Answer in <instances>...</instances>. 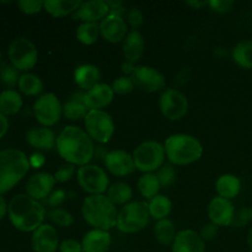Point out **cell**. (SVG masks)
<instances>
[{
    "mask_svg": "<svg viewBox=\"0 0 252 252\" xmlns=\"http://www.w3.org/2000/svg\"><path fill=\"white\" fill-rule=\"evenodd\" d=\"M19 90L27 96H41L43 93L44 84L38 75L32 73H25L20 76Z\"/></svg>",
    "mask_w": 252,
    "mask_h": 252,
    "instance_id": "32",
    "label": "cell"
},
{
    "mask_svg": "<svg viewBox=\"0 0 252 252\" xmlns=\"http://www.w3.org/2000/svg\"><path fill=\"white\" fill-rule=\"evenodd\" d=\"M33 115L43 127L57 125L63 115V105L53 93L42 94L33 103Z\"/></svg>",
    "mask_w": 252,
    "mask_h": 252,
    "instance_id": "11",
    "label": "cell"
},
{
    "mask_svg": "<svg viewBox=\"0 0 252 252\" xmlns=\"http://www.w3.org/2000/svg\"><path fill=\"white\" fill-rule=\"evenodd\" d=\"M7 208H9V204L6 203L2 194H0V220L4 219V217L7 214Z\"/></svg>",
    "mask_w": 252,
    "mask_h": 252,
    "instance_id": "53",
    "label": "cell"
},
{
    "mask_svg": "<svg viewBox=\"0 0 252 252\" xmlns=\"http://www.w3.org/2000/svg\"><path fill=\"white\" fill-rule=\"evenodd\" d=\"M216 191L219 197L225 199H233L239 196L241 191V181L233 174H224L217 180Z\"/></svg>",
    "mask_w": 252,
    "mask_h": 252,
    "instance_id": "27",
    "label": "cell"
},
{
    "mask_svg": "<svg viewBox=\"0 0 252 252\" xmlns=\"http://www.w3.org/2000/svg\"><path fill=\"white\" fill-rule=\"evenodd\" d=\"M20 70H17L14 65L7 63L0 64V81L7 89H12L19 85L20 80Z\"/></svg>",
    "mask_w": 252,
    "mask_h": 252,
    "instance_id": "37",
    "label": "cell"
},
{
    "mask_svg": "<svg viewBox=\"0 0 252 252\" xmlns=\"http://www.w3.org/2000/svg\"><path fill=\"white\" fill-rule=\"evenodd\" d=\"M103 162H105L107 171L117 177L127 176L135 170L132 154L122 149L108 152L103 159Z\"/></svg>",
    "mask_w": 252,
    "mask_h": 252,
    "instance_id": "14",
    "label": "cell"
},
{
    "mask_svg": "<svg viewBox=\"0 0 252 252\" xmlns=\"http://www.w3.org/2000/svg\"><path fill=\"white\" fill-rule=\"evenodd\" d=\"M56 148L64 161L74 166L88 165L95 155L94 140L85 129L76 126H68L59 133Z\"/></svg>",
    "mask_w": 252,
    "mask_h": 252,
    "instance_id": "1",
    "label": "cell"
},
{
    "mask_svg": "<svg viewBox=\"0 0 252 252\" xmlns=\"http://www.w3.org/2000/svg\"><path fill=\"white\" fill-rule=\"evenodd\" d=\"M85 132L89 137L100 144H106L115 133L112 116L103 110H90L84 118Z\"/></svg>",
    "mask_w": 252,
    "mask_h": 252,
    "instance_id": "8",
    "label": "cell"
},
{
    "mask_svg": "<svg viewBox=\"0 0 252 252\" xmlns=\"http://www.w3.org/2000/svg\"><path fill=\"white\" fill-rule=\"evenodd\" d=\"M157 177L160 182V186L167 187L172 186V185L176 182V170H175L174 165L167 162V164H164L157 172Z\"/></svg>",
    "mask_w": 252,
    "mask_h": 252,
    "instance_id": "39",
    "label": "cell"
},
{
    "mask_svg": "<svg viewBox=\"0 0 252 252\" xmlns=\"http://www.w3.org/2000/svg\"><path fill=\"white\" fill-rule=\"evenodd\" d=\"M66 198V193L64 189H54L48 197L43 201L44 206L51 207L52 209L54 208H59V206L64 203Z\"/></svg>",
    "mask_w": 252,
    "mask_h": 252,
    "instance_id": "44",
    "label": "cell"
},
{
    "mask_svg": "<svg viewBox=\"0 0 252 252\" xmlns=\"http://www.w3.org/2000/svg\"><path fill=\"white\" fill-rule=\"evenodd\" d=\"M7 54L11 65L20 71L30 70L38 61V51L36 46L26 37H16L12 39Z\"/></svg>",
    "mask_w": 252,
    "mask_h": 252,
    "instance_id": "9",
    "label": "cell"
},
{
    "mask_svg": "<svg viewBox=\"0 0 252 252\" xmlns=\"http://www.w3.org/2000/svg\"><path fill=\"white\" fill-rule=\"evenodd\" d=\"M135 169L143 174H153L165 164L164 144L155 140H147L138 145L132 154Z\"/></svg>",
    "mask_w": 252,
    "mask_h": 252,
    "instance_id": "7",
    "label": "cell"
},
{
    "mask_svg": "<svg viewBox=\"0 0 252 252\" xmlns=\"http://www.w3.org/2000/svg\"><path fill=\"white\" fill-rule=\"evenodd\" d=\"M100 33L105 41L110 43H120L128 34L127 22L125 17L108 14L100 22Z\"/></svg>",
    "mask_w": 252,
    "mask_h": 252,
    "instance_id": "18",
    "label": "cell"
},
{
    "mask_svg": "<svg viewBox=\"0 0 252 252\" xmlns=\"http://www.w3.org/2000/svg\"><path fill=\"white\" fill-rule=\"evenodd\" d=\"M218 229L219 226L216 225L214 223H208L206 224V225L202 226L201 231H199V235L203 239L204 243H206V241H212L217 238V235H218Z\"/></svg>",
    "mask_w": 252,
    "mask_h": 252,
    "instance_id": "47",
    "label": "cell"
},
{
    "mask_svg": "<svg viewBox=\"0 0 252 252\" xmlns=\"http://www.w3.org/2000/svg\"><path fill=\"white\" fill-rule=\"evenodd\" d=\"M235 208L231 201L223 197H214L208 204V217L211 223L218 226H230L233 223Z\"/></svg>",
    "mask_w": 252,
    "mask_h": 252,
    "instance_id": "17",
    "label": "cell"
},
{
    "mask_svg": "<svg viewBox=\"0 0 252 252\" xmlns=\"http://www.w3.org/2000/svg\"><path fill=\"white\" fill-rule=\"evenodd\" d=\"M233 61L243 69H252V41L239 42L231 52Z\"/></svg>",
    "mask_w": 252,
    "mask_h": 252,
    "instance_id": "35",
    "label": "cell"
},
{
    "mask_svg": "<svg viewBox=\"0 0 252 252\" xmlns=\"http://www.w3.org/2000/svg\"><path fill=\"white\" fill-rule=\"evenodd\" d=\"M115 97L112 86L105 83H98L90 90L85 91V105L89 110H102L107 107Z\"/></svg>",
    "mask_w": 252,
    "mask_h": 252,
    "instance_id": "21",
    "label": "cell"
},
{
    "mask_svg": "<svg viewBox=\"0 0 252 252\" xmlns=\"http://www.w3.org/2000/svg\"><path fill=\"white\" fill-rule=\"evenodd\" d=\"M148 208H149L150 218H154L155 220L159 221L162 219H167V217L171 213L172 203L169 197L164 194H158L157 197L150 199Z\"/></svg>",
    "mask_w": 252,
    "mask_h": 252,
    "instance_id": "31",
    "label": "cell"
},
{
    "mask_svg": "<svg viewBox=\"0 0 252 252\" xmlns=\"http://www.w3.org/2000/svg\"><path fill=\"white\" fill-rule=\"evenodd\" d=\"M107 198L115 206H126L133 198V189L127 182H116L107 189Z\"/></svg>",
    "mask_w": 252,
    "mask_h": 252,
    "instance_id": "30",
    "label": "cell"
},
{
    "mask_svg": "<svg viewBox=\"0 0 252 252\" xmlns=\"http://www.w3.org/2000/svg\"><path fill=\"white\" fill-rule=\"evenodd\" d=\"M26 142L38 152H47L56 147L57 135L48 127H43V126L32 127L31 129L27 130Z\"/></svg>",
    "mask_w": 252,
    "mask_h": 252,
    "instance_id": "22",
    "label": "cell"
},
{
    "mask_svg": "<svg viewBox=\"0 0 252 252\" xmlns=\"http://www.w3.org/2000/svg\"><path fill=\"white\" fill-rule=\"evenodd\" d=\"M76 174L75 166L71 164H65L62 165L56 172H54V179H56L57 182H61V184H64V182H68L69 180H71L74 177V175Z\"/></svg>",
    "mask_w": 252,
    "mask_h": 252,
    "instance_id": "43",
    "label": "cell"
},
{
    "mask_svg": "<svg viewBox=\"0 0 252 252\" xmlns=\"http://www.w3.org/2000/svg\"><path fill=\"white\" fill-rule=\"evenodd\" d=\"M80 0H46L43 9L53 17H63L74 14L81 5Z\"/></svg>",
    "mask_w": 252,
    "mask_h": 252,
    "instance_id": "28",
    "label": "cell"
},
{
    "mask_svg": "<svg viewBox=\"0 0 252 252\" xmlns=\"http://www.w3.org/2000/svg\"><path fill=\"white\" fill-rule=\"evenodd\" d=\"M0 94H1V93H0Z\"/></svg>",
    "mask_w": 252,
    "mask_h": 252,
    "instance_id": "57",
    "label": "cell"
},
{
    "mask_svg": "<svg viewBox=\"0 0 252 252\" xmlns=\"http://www.w3.org/2000/svg\"><path fill=\"white\" fill-rule=\"evenodd\" d=\"M100 69L94 64H81L74 71V81L83 90L88 91L100 81Z\"/></svg>",
    "mask_w": 252,
    "mask_h": 252,
    "instance_id": "25",
    "label": "cell"
},
{
    "mask_svg": "<svg viewBox=\"0 0 252 252\" xmlns=\"http://www.w3.org/2000/svg\"><path fill=\"white\" fill-rule=\"evenodd\" d=\"M186 4L189 5V6H192L193 9L198 10L201 9V7L207 6V5H208V1H187Z\"/></svg>",
    "mask_w": 252,
    "mask_h": 252,
    "instance_id": "54",
    "label": "cell"
},
{
    "mask_svg": "<svg viewBox=\"0 0 252 252\" xmlns=\"http://www.w3.org/2000/svg\"><path fill=\"white\" fill-rule=\"evenodd\" d=\"M43 5L44 1H41V0H19L17 1L19 9L26 15L38 14L43 9Z\"/></svg>",
    "mask_w": 252,
    "mask_h": 252,
    "instance_id": "42",
    "label": "cell"
},
{
    "mask_svg": "<svg viewBox=\"0 0 252 252\" xmlns=\"http://www.w3.org/2000/svg\"><path fill=\"white\" fill-rule=\"evenodd\" d=\"M150 214L145 202H129L118 211L117 229L123 234H135L149 224Z\"/></svg>",
    "mask_w": 252,
    "mask_h": 252,
    "instance_id": "6",
    "label": "cell"
},
{
    "mask_svg": "<svg viewBox=\"0 0 252 252\" xmlns=\"http://www.w3.org/2000/svg\"><path fill=\"white\" fill-rule=\"evenodd\" d=\"M76 180L81 189L93 194H103L110 187L107 172L98 165L88 164L80 166L76 171Z\"/></svg>",
    "mask_w": 252,
    "mask_h": 252,
    "instance_id": "10",
    "label": "cell"
},
{
    "mask_svg": "<svg viewBox=\"0 0 252 252\" xmlns=\"http://www.w3.org/2000/svg\"><path fill=\"white\" fill-rule=\"evenodd\" d=\"M100 34V24L97 22H81L76 30V38L85 46L96 43Z\"/></svg>",
    "mask_w": 252,
    "mask_h": 252,
    "instance_id": "36",
    "label": "cell"
},
{
    "mask_svg": "<svg viewBox=\"0 0 252 252\" xmlns=\"http://www.w3.org/2000/svg\"><path fill=\"white\" fill-rule=\"evenodd\" d=\"M0 61H1V52H0Z\"/></svg>",
    "mask_w": 252,
    "mask_h": 252,
    "instance_id": "56",
    "label": "cell"
},
{
    "mask_svg": "<svg viewBox=\"0 0 252 252\" xmlns=\"http://www.w3.org/2000/svg\"><path fill=\"white\" fill-rule=\"evenodd\" d=\"M252 221V208L251 207H243L241 209L235 212L234 214L233 223L230 226L234 228H244Z\"/></svg>",
    "mask_w": 252,
    "mask_h": 252,
    "instance_id": "41",
    "label": "cell"
},
{
    "mask_svg": "<svg viewBox=\"0 0 252 252\" xmlns=\"http://www.w3.org/2000/svg\"><path fill=\"white\" fill-rule=\"evenodd\" d=\"M29 160L30 165H31V167H33V169H39V167L43 166L44 162H46V158H44V155L39 152L33 153V154L29 158Z\"/></svg>",
    "mask_w": 252,
    "mask_h": 252,
    "instance_id": "50",
    "label": "cell"
},
{
    "mask_svg": "<svg viewBox=\"0 0 252 252\" xmlns=\"http://www.w3.org/2000/svg\"><path fill=\"white\" fill-rule=\"evenodd\" d=\"M85 93H74L68 101L63 105V116L69 121H79L85 118L89 110L84 100Z\"/></svg>",
    "mask_w": 252,
    "mask_h": 252,
    "instance_id": "26",
    "label": "cell"
},
{
    "mask_svg": "<svg viewBox=\"0 0 252 252\" xmlns=\"http://www.w3.org/2000/svg\"><path fill=\"white\" fill-rule=\"evenodd\" d=\"M108 14L110 9L105 0H89L81 2L80 7L73 14V19L81 22H97L102 21Z\"/></svg>",
    "mask_w": 252,
    "mask_h": 252,
    "instance_id": "20",
    "label": "cell"
},
{
    "mask_svg": "<svg viewBox=\"0 0 252 252\" xmlns=\"http://www.w3.org/2000/svg\"><path fill=\"white\" fill-rule=\"evenodd\" d=\"M59 252H83V246L78 240L65 239L59 245Z\"/></svg>",
    "mask_w": 252,
    "mask_h": 252,
    "instance_id": "48",
    "label": "cell"
},
{
    "mask_svg": "<svg viewBox=\"0 0 252 252\" xmlns=\"http://www.w3.org/2000/svg\"><path fill=\"white\" fill-rule=\"evenodd\" d=\"M57 181L54 175L48 172H37L26 182V194L36 201H44L54 191Z\"/></svg>",
    "mask_w": 252,
    "mask_h": 252,
    "instance_id": "15",
    "label": "cell"
},
{
    "mask_svg": "<svg viewBox=\"0 0 252 252\" xmlns=\"http://www.w3.org/2000/svg\"><path fill=\"white\" fill-rule=\"evenodd\" d=\"M143 21H144V15H143L142 10L138 7H133L127 12V22L133 30H138Z\"/></svg>",
    "mask_w": 252,
    "mask_h": 252,
    "instance_id": "45",
    "label": "cell"
},
{
    "mask_svg": "<svg viewBox=\"0 0 252 252\" xmlns=\"http://www.w3.org/2000/svg\"><path fill=\"white\" fill-rule=\"evenodd\" d=\"M165 154L170 164L177 166L191 165L203 155V145L196 137L185 133L170 135L164 143Z\"/></svg>",
    "mask_w": 252,
    "mask_h": 252,
    "instance_id": "4",
    "label": "cell"
},
{
    "mask_svg": "<svg viewBox=\"0 0 252 252\" xmlns=\"http://www.w3.org/2000/svg\"><path fill=\"white\" fill-rule=\"evenodd\" d=\"M83 218L94 229L108 231L117 225V207L105 194H93L84 199Z\"/></svg>",
    "mask_w": 252,
    "mask_h": 252,
    "instance_id": "3",
    "label": "cell"
},
{
    "mask_svg": "<svg viewBox=\"0 0 252 252\" xmlns=\"http://www.w3.org/2000/svg\"><path fill=\"white\" fill-rule=\"evenodd\" d=\"M176 229L170 219L159 220L154 226V235L158 243L162 246H171L176 238Z\"/></svg>",
    "mask_w": 252,
    "mask_h": 252,
    "instance_id": "33",
    "label": "cell"
},
{
    "mask_svg": "<svg viewBox=\"0 0 252 252\" xmlns=\"http://www.w3.org/2000/svg\"><path fill=\"white\" fill-rule=\"evenodd\" d=\"M121 68H122L123 74H125L126 76H130V75H132L133 70H134L135 65L133 63H130V62L126 61V62H123V64H122V66H121Z\"/></svg>",
    "mask_w": 252,
    "mask_h": 252,
    "instance_id": "52",
    "label": "cell"
},
{
    "mask_svg": "<svg viewBox=\"0 0 252 252\" xmlns=\"http://www.w3.org/2000/svg\"><path fill=\"white\" fill-rule=\"evenodd\" d=\"M208 6L218 14H225L233 9L234 1L231 0H212V1H208Z\"/></svg>",
    "mask_w": 252,
    "mask_h": 252,
    "instance_id": "46",
    "label": "cell"
},
{
    "mask_svg": "<svg viewBox=\"0 0 252 252\" xmlns=\"http://www.w3.org/2000/svg\"><path fill=\"white\" fill-rule=\"evenodd\" d=\"M47 217L53 225L61 226V228H68V226L73 225L74 223L73 214L64 208L51 209Z\"/></svg>",
    "mask_w": 252,
    "mask_h": 252,
    "instance_id": "38",
    "label": "cell"
},
{
    "mask_svg": "<svg viewBox=\"0 0 252 252\" xmlns=\"http://www.w3.org/2000/svg\"><path fill=\"white\" fill-rule=\"evenodd\" d=\"M24 105L22 96L19 91L6 89L0 94V112L5 116H14L20 112Z\"/></svg>",
    "mask_w": 252,
    "mask_h": 252,
    "instance_id": "29",
    "label": "cell"
},
{
    "mask_svg": "<svg viewBox=\"0 0 252 252\" xmlns=\"http://www.w3.org/2000/svg\"><path fill=\"white\" fill-rule=\"evenodd\" d=\"M171 252H206V243L199 233L185 229L177 231L171 245Z\"/></svg>",
    "mask_w": 252,
    "mask_h": 252,
    "instance_id": "19",
    "label": "cell"
},
{
    "mask_svg": "<svg viewBox=\"0 0 252 252\" xmlns=\"http://www.w3.org/2000/svg\"><path fill=\"white\" fill-rule=\"evenodd\" d=\"M30 160L19 149H5L0 152V194L11 191L27 175Z\"/></svg>",
    "mask_w": 252,
    "mask_h": 252,
    "instance_id": "5",
    "label": "cell"
},
{
    "mask_svg": "<svg viewBox=\"0 0 252 252\" xmlns=\"http://www.w3.org/2000/svg\"><path fill=\"white\" fill-rule=\"evenodd\" d=\"M111 244V234L100 229L88 231L81 240L83 252H107L110 250Z\"/></svg>",
    "mask_w": 252,
    "mask_h": 252,
    "instance_id": "23",
    "label": "cell"
},
{
    "mask_svg": "<svg viewBox=\"0 0 252 252\" xmlns=\"http://www.w3.org/2000/svg\"><path fill=\"white\" fill-rule=\"evenodd\" d=\"M10 221L17 230L24 233H33L37 228L44 224L46 208L39 201H36L29 194H16L10 201L7 208Z\"/></svg>",
    "mask_w": 252,
    "mask_h": 252,
    "instance_id": "2",
    "label": "cell"
},
{
    "mask_svg": "<svg viewBox=\"0 0 252 252\" xmlns=\"http://www.w3.org/2000/svg\"><path fill=\"white\" fill-rule=\"evenodd\" d=\"M111 86H112L115 94H118V95H127V94L132 93L133 89L135 88L130 76L126 75L115 79Z\"/></svg>",
    "mask_w": 252,
    "mask_h": 252,
    "instance_id": "40",
    "label": "cell"
},
{
    "mask_svg": "<svg viewBox=\"0 0 252 252\" xmlns=\"http://www.w3.org/2000/svg\"><path fill=\"white\" fill-rule=\"evenodd\" d=\"M134 86L147 93H159L166 86V79L158 69L148 65L135 66L130 75Z\"/></svg>",
    "mask_w": 252,
    "mask_h": 252,
    "instance_id": "13",
    "label": "cell"
},
{
    "mask_svg": "<svg viewBox=\"0 0 252 252\" xmlns=\"http://www.w3.org/2000/svg\"><path fill=\"white\" fill-rule=\"evenodd\" d=\"M7 130H9V120L6 118V116L0 112V138L4 137Z\"/></svg>",
    "mask_w": 252,
    "mask_h": 252,
    "instance_id": "51",
    "label": "cell"
},
{
    "mask_svg": "<svg viewBox=\"0 0 252 252\" xmlns=\"http://www.w3.org/2000/svg\"><path fill=\"white\" fill-rule=\"evenodd\" d=\"M144 38L138 30L128 32L127 37L123 41V56L127 62L135 64L142 59L144 53Z\"/></svg>",
    "mask_w": 252,
    "mask_h": 252,
    "instance_id": "24",
    "label": "cell"
},
{
    "mask_svg": "<svg viewBox=\"0 0 252 252\" xmlns=\"http://www.w3.org/2000/svg\"><path fill=\"white\" fill-rule=\"evenodd\" d=\"M31 245L33 252H56L61 245L56 228L51 224H42L32 233Z\"/></svg>",
    "mask_w": 252,
    "mask_h": 252,
    "instance_id": "16",
    "label": "cell"
},
{
    "mask_svg": "<svg viewBox=\"0 0 252 252\" xmlns=\"http://www.w3.org/2000/svg\"><path fill=\"white\" fill-rule=\"evenodd\" d=\"M159 107L167 120L179 121L189 112V100L176 89H165L159 98Z\"/></svg>",
    "mask_w": 252,
    "mask_h": 252,
    "instance_id": "12",
    "label": "cell"
},
{
    "mask_svg": "<svg viewBox=\"0 0 252 252\" xmlns=\"http://www.w3.org/2000/svg\"><path fill=\"white\" fill-rule=\"evenodd\" d=\"M108 9H110V15H116V16L123 17L127 11H126L125 2L121 1V0H107Z\"/></svg>",
    "mask_w": 252,
    "mask_h": 252,
    "instance_id": "49",
    "label": "cell"
},
{
    "mask_svg": "<svg viewBox=\"0 0 252 252\" xmlns=\"http://www.w3.org/2000/svg\"><path fill=\"white\" fill-rule=\"evenodd\" d=\"M246 240H248L249 248H250L252 250V228L250 229V231L248 233V239H246Z\"/></svg>",
    "mask_w": 252,
    "mask_h": 252,
    "instance_id": "55",
    "label": "cell"
},
{
    "mask_svg": "<svg viewBox=\"0 0 252 252\" xmlns=\"http://www.w3.org/2000/svg\"><path fill=\"white\" fill-rule=\"evenodd\" d=\"M138 191L140 192L145 199H153L159 194L160 189V182L158 180L157 174H144L139 177L137 182Z\"/></svg>",
    "mask_w": 252,
    "mask_h": 252,
    "instance_id": "34",
    "label": "cell"
}]
</instances>
